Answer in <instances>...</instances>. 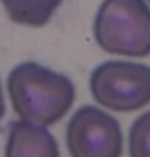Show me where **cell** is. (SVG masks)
I'll use <instances>...</instances> for the list:
<instances>
[{
  "label": "cell",
  "instance_id": "cell-2",
  "mask_svg": "<svg viewBox=\"0 0 150 157\" xmlns=\"http://www.w3.org/2000/svg\"><path fill=\"white\" fill-rule=\"evenodd\" d=\"M94 37L108 54L150 55V7L145 0H103L94 20Z\"/></svg>",
  "mask_w": 150,
  "mask_h": 157
},
{
  "label": "cell",
  "instance_id": "cell-7",
  "mask_svg": "<svg viewBox=\"0 0 150 157\" xmlns=\"http://www.w3.org/2000/svg\"><path fill=\"white\" fill-rule=\"evenodd\" d=\"M128 147L129 157H150V110L131 125Z\"/></svg>",
  "mask_w": 150,
  "mask_h": 157
},
{
  "label": "cell",
  "instance_id": "cell-8",
  "mask_svg": "<svg viewBox=\"0 0 150 157\" xmlns=\"http://www.w3.org/2000/svg\"><path fill=\"white\" fill-rule=\"evenodd\" d=\"M5 115V97H3V91H2V83H0V121H2Z\"/></svg>",
  "mask_w": 150,
  "mask_h": 157
},
{
  "label": "cell",
  "instance_id": "cell-3",
  "mask_svg": "<svg viewBox=\"0 0 150 157\" xmlns=\"http://www.w3.org/2000/svg\"><path fill=\"white\" fill-rule=\"evenodd\" d=\"M89 88L99 105L129 113L150 104V67L128 60H110L94 68Z\"/></svg>",
  "mask_w": 150,
  "mask_h": 157
},
{
  "label": "cell",
  "instance_id": "cell-1",
  "mask_svg": "<svg viewBox=\"0 0 150 157\" xmlns=\"http://www.w3.org/2000/svg\"><path fill=\"white\" fill-rule=\"evenodd\" d=\"M7 91L20 120L50 126L73 107L76 89L66 75L36 62H23L8 73Z\"/></svg>",
  "mask_w": 150,
  "mask_h": 157
},
{
  "label": "cell",
  "instance_id": "cell-5",
  "mask_svg": "<svg viewBox=\"0 0 150 157\" xmlns=\"http://www.w3.org/2000/svg\"><path fill=\"white\" fill-rule=\"evenodd\" d=\"M5 157H61L53 135L45 126L15 120L10 125Z\"/></svg>",
  "mask_w": 150,
  "mask_h": 157
},
{
  "label": "cell",
  "instance_id": "cell-6",
  "mask_svg": "<svg viewBox=\"0 0 150 157\" xmlns=\"http://www.w3.org/2000/svg\"><path fill=\"white\" fill-rule=\"evenodd\" d=\"M60 3L61 0H3L11 21L32 28L47 25Z\"/></svg>",
  "mask_w": 150,
  "mask_h": 157
},
{
  "label": "cell",
  "instance_id": "cell-4",
  "mask_svg": "<svg viewBox=\"0 0 150 157\" xmlns=\"http://www.w3.org/2000/svg\"><path fill=\"white\" fill-rule=\"evenodd\" d=\"M66 147L71 157H121L124 136L119 121L95 105H82L66 126Z\"/></svg>",
  "mask_w": 150,
  "mask_h": 157
},
{
  "label": "cell",
  "instance_id": "cell-9",
  "mask_svg": "<svg viewBox=\"0 0 150 157\" xmlns=\"http://www.w3.org/2000/svg\"><path fill=\"white\" fill-rule=\"evenodd\" d=\"M148 2H150V0H148Z\"/></svg>",
  "mask_w": 150,
  "mask_h": 157
}]
</instances>
